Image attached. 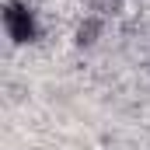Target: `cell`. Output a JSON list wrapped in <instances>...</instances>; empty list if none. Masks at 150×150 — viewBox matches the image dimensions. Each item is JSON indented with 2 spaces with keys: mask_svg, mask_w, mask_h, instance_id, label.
Wrapping results in <instances>:
<instances>
[{
  "mask_svg": "<svg viewBox=\"0 0 150 150\" xmlns=\"http://www.w3.org/2000/svg\"><path fill=\"white\" fill-rule=\"evenodd\" d=\"M0 18H4V32H7V38L14 45H28V42L38 38V18H35V11L28 4H18V0L4 4Z\"/></svg>",
  "mask_w": 150,
  "mask_h": 150,
  "instance_id": "6da1fadb",
  "label": "cell"
}]
</instances>
